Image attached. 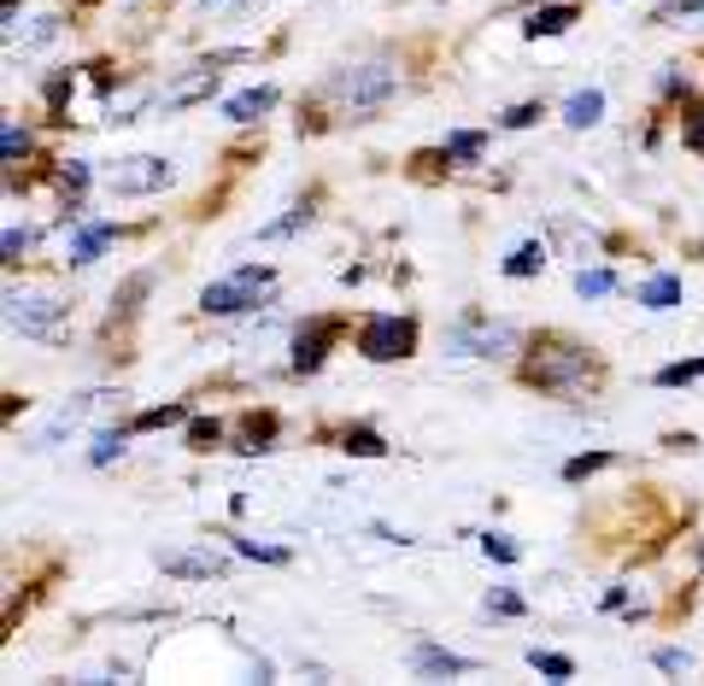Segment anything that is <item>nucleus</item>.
<instances>
[{"label":"nucleus","instance_id":"nucleus-1","mask_svg":"<svg viewBox=\"0 0 704 686\" xmlns=\"http://www.w3.org/2000/svg\"><path fill=\"white\" fill-rule=\"evenodd\" d=\"M393 94H400V65L388 59H365L329 77V100H340L347 112H382Z\"/></svg>","mask_w":704,"mask_h":686},{"label":"nucleus","instance_id":"nucleus-2","mask_svg":"<svg viewBox=\"0 0 704 686\" xmlns=\"http://www.w3.org/2000/svg\"><path fill=\"white\" fill-rule=\"evenodd\" d=\"M270 282H277V270H270V265H242V270H230L223 282L205 288L200 312L205 317H235V312H247V305H259L270 294Z\"/></svg>","mask_w":704,"mask_h":686},{"label":"nucleus","instance_id":"nucleus-3","mask_svg":"<svg viewBox=\"0 0 704 686\" xmlns=\"http://www.w3.org/2000/svg\"><path fill=\"white\" fill-rule=\"evenodd\" d=\"M177 182V165L159 159V153H135V159H118L107 170V188L118 200H135V194H165Z\"/></svg>","mask_w":704,"mask_h":686},{"label":"nucleus","instance_id":"nucleus-4","mask_svg":"<svg viewBox=\"0 0 704 686\" xmlns=\"http://www.w3.org/2000/svg\"><path fill=\"white\" fill-rule=\"evenodd\" d=\"M358 352H365L370 364H393V358H411V352H417V323H411V317H393V312L370 317L365 329H358Z\"/></svg>","mask_w":704,"mask_h":686},{"label":"nucleus","instance_id":"nucleus-5","mask_svg":"<svg viewBox=\"0 0 704 686\" xmlns=\"http://www.w3.org/2000/svg\"><path fill=\"white\" fill-rule=\"evenodd\" d=\"M540 358H528V382H535V387H576L581 382V375H593V358L588 352H581V347H535Z\"/></svg>","mask_w":704,"mask_h":686},{"label":"nucleus","instance_id":"nucleus-6","mask_svg":"<svg viewBox=\"0 0 704 686\" xmlns=\"http://www.w3.org/2000/svg\"><path fill=\"white\" fill-rule=\"evenodd\" d=\"M7 323L19 335H30V340H59L65 335V305L59 300H47V294H12L7 300Z\"/></svg>","mask_w":704,"mask_h":686},{"label":"nucleus","instance_id":"nucleus-7","mask_svg":"<svg viewBox=\"0 0 704 686\" xmlns=\"http://www.w3.org/2000/svg\"><path fill=\"white\" fill-rule=\"evenodd\" d=\"M517 347V329L511 323H488V317H463L458 323V335H452V352L458 358H500V352H511Z\"/></svg>","mask_w":704,"mask_h":686},{"label":"nucleus","instance_id":"nucleus-8","mask_svg":"<svg viewBox=\"0 0 704 686\" xmlns=\"http://www.w3.org/2000/svg\"><path fill=\"white\" fill-rule=\"evenodd\" d=\"M100 400H107V393H77V400H65V405L54 411V417H47L42 435L30 440V452H54V446H59L65 435H71V428H82V417H89V411H94Z\"/></svg>","mask_w":704,"mask_h":686},{"label":"nucleus","instance_id":"nucleus-9","mask_svg":"<svg viewBox=\"0 0 704 686\" xmlns=\"http://www.w3.org/2000/svg\"><path fill=\"white\" fill-rule=\"evenodd\" d=\"M335 335H340V323H335V317L305 323V329L294 335V375H312V370H323V358H329Z\"/></svg>","mask_w":704,"mask_h":686},{"label":"nucleus","instance_id":"nucleus-10","mask_svg":"<svg viewBox=\"0 0 704 686\" xmlns=\"http://www.w3.org/2000/svg\"><path fill=\"white\" fill-rule=\"evenodd\" d=\"M411 668H417V675H428V681H446V675H470L476 657H458V651H446V645L417 640V651H411Z\"/></svg>","mask_w":704,"mask_h":686},{"label":"nucleus","instance_id":"nucleus-11","mask_svg":"<svg viewBox=\"0 0 704 686\" xmlns=\"http://www.w3.org/2000/svg\"><path fill=\"white\" fill-rule=\"evenodd\" d=\"M159 570L165 575H188V581H212V575L230 570V563H223L217 552H159Z\"/></svg>","mask_w":704,"mask_h":686},{"label":"nucleus","instance_id":"nucleus-12","mask_svg":"<svg viewBox=\"0 0 704 686\" xmlns=\"http://www.w3.org/2000/svg\"><path fill=\"white\" fill-rule=\"evenodd\" d=\"M212 94H217V71L205 65V71L182 77L177 89H165V94H159V106H165V112H182V106H200V100H212Z\"/></svg>","mask_w":704,"mask_h":686},{"label":"nucleus","instance_id":"nucleus-13","mask_svg":"<svg viewBox=\"0 0 704 686\" xmlns=\"http://www.w3.org/2000/svg\"><path fill=\"white\" fill-rule=\"evenodd\" d=\"M270 106H277V89L259 82V89H242V94L223 100V117H230V124H253V117H265Z\"/></svg>","mask_w":704,"mask_h":686},{"label":"nucleus","instance_id":"nucleus-14","mask_svg":"<svg viewBox=\"0 0 704 686\" xmlns=\"http://www.w3.org/2000/svg\"><path fill=\"white\" fill-rule=\"evenodd\" d=\"M570 24H576V7H570V0H558V7H535V12H528V19H523V36H528V42L563 36Z\"/></svg>","mask_w":704,"mask_h":686},{"label":"nucleus","instance_id":"nucleus-15","mask_svg":"<svg viewBox=\"0 0 704 686\" xmlns=\"http://www.w3.org/2000/svg\"><path fill=\"white\" fill-rule=\"evenodd\" d=\"M599 117H605V94H599V89H581V94L563 100V124H570V130H593Z\"/></svg>","mask_w":704,"mask_h":686},{"label":"nucleus","instance_id":"nucleus-16","mask_svg":"<svg viewBox=\"0 0 704 686\" xmlns=\"http://www.w3.org/2000/svg\"><path fill=\"white\" fill-rule=\"evenodd\" d=\"M112 241H118V223H89V229L71 241V265H94Z\"/></svg>","mask_w":704,"mask_h":686},{"label":"nucleus","instance_id":"nucleus-17","mask_svg":"<svg viewBox=\"0 0 704 686\" xmlns=\"http://www.w3.org/2000/svg\"><path fill=\"white\" fill-rule=\"evenodd\" d=\"M640 305H646V312H669V305H681V277H651L640 288Z\"/></svg>","mask_w":704,"mask_h":686},{"label":"nucleus","instance_id":"nucleus-18","mask_svg":"<svg viewBox=\"0 0 704 686\" xmlns=\"http://www.w3.org/2000/svg\"><path fill=\"white\" fill-rule=\"evenodd\" d=\"M112 458H124V428H100L94 446H89V464H94V470H107Z\"/></svg>","mask_w":704,"mask_h":686},{"label":"nucleus","instance_id":"nucleus-19","mask_svg":"<svg viewBox=\"0 0 704 686\" xmlns=\"http://www.w3.org/2000/svg\"><path fill=\"white\" fill-rule=\"evenodd\" d=\"M528 663H535L546 681H570L576 675V657H563V651H540L535 645V651H528Z\"/></svg>","mask_w":704,"mask_h":686},{"label":"nucleus","instance_id":"nucleus-20","mask_svg":"<svg viewBox=\"0 0 704 686\" xmlns=\"http://www.w3.org/2000/svg\"><path fill=\"white\" fill-rule=\"evenodd\" d=\"M540 265H546V247H540V241H523V247L505 259V277H535Z\"/></svg>","mask_w":704,"mask_h":686},{"label":"nucleus","instance_id":"nucleus-21","mask_svg":"<svg viewBox=\"0 0 704 686\" xmlns=\"http://www.w3.org/2000/svg\"><path fill=\"white\" fill-rule=\"evenodd\" d=\"M482 147H488L482 130H458V135H446V159H482Z\"/></svg>","mask_w":704,"mask_h":686},{"label":"nucleus","instance_id":"nucleus-22","mask_svg":"<svg viewBox=\"0 0 704 686\" xmlns=\"http://www.w3.org/2000/svg\"><path fill=\"white\" fill-rule=\"evenodd\" d=\"M217 440H223V423L217 417H188V446H194V452H212Z\"/></svg>","mask_w":704,"mask_h":686},{"label":"nucleus","instance_id":"nucleus-23","mask_svg":"<svg viewBox=\"0 0 704 686\" xmlns=\"http://www.w3.org/2000/svg\"><path fill=\"white\" fill-rule=\"evenodd\" d=\"M305 217H312V205H288L277 223H265V229H259V241H282V235H294Z\"/></svg>","mask_w":704,"mask_h":686},{"label":"nucleus","instance_id":"nucleus-24","mask_svg":"<svg viewBox=\"0 0 704 686\" xmlns=\"http://www.w3.org/2000/svg\"><path fill=\"white\" fill-rule=\"evenodd\" d=\"M699 375H704V352L686 358V364H663L658 370V387H686V382H699Z\"/></svg>","mask_w":704,"mask_h":686},{"label":"nucleus","instance_id":"nucleus-25","mask_svg":"<svg viewBox=\"0 0 704 686\" xmlns=\"http://www.w3.org/2000/svg\"><path fill=\"white\" fill-rule=\"evenodd\" d=\"M611 288H616L611 270H576V294H581V300H605Z\"/></svg>","mask_w":704,"mask_h":686},{"label":"nucleus","instance_id":"nucleus-26","mask_svg":"<svg viewBox=\"0 0 704 686\" xmlns=\"http://www.w3.org/2000/svg\"><path fill=\"white\" fill-rule=\"evenodd\" d=\"M347 452H353V458H382L388 440L376 435V428H347Z\"/></svg>","mask_w":704,"mask_h":686},{"label":"nucleus","instance_id":"nucleus-27","mask_svg":"<svg viewBox=\"0 0 704 686\" xmlns=\"http://www.w3.org/2000/svg\"><path fill=\"white\" fill-rule=\"evenodd\" d=\"M482 610H488V616H523L528 605H523V593H511V587H493V593L482 598Z\"/></svg>","mask_w":704,"mask_h":686},{"label":"nucleus","instance_id":"nucleus-28","mask_svg":"<svg viewBox=\"0 0 704 686\" xmlns=\"http://www.w3.org/2000/svg\"><path fill=\"white\" fill-rule=\"evenodd\" d=\"M170 423H188V405H153L135 417V428H170Z\"/></svg>","mask_w":704,"mask_h":686},{"label":"nucleus","instance_id":"nucleus-29","mask_svg":"<svg viewBox=\"0 0 704 686\" xmlns=\"http://www.w3.org/2000/svg\"><path fill=\"white\" fill-rule=\"evenodd\" d=\"M482 552H488L493 563H517V558H523V546L511 540V535H482Z\"/></svg>","mask_w":704,"mask_h":686},{"label":"nucleus","instance_id":"nucleus-30","mask_svg":"<svg viewBox=\"0 0 704 686\" xmlns=\"http://www.w3.org/2000/svg\"><path fill=\"white\" fill-rule=\"evenodd\" d=\"M605 464H611V452H581V458L563 464V482H581V475H593V470H605Z\"/></svg>","mask_w":704,"mask_h":686},{"label":"nucleus","instance_id":"nucleus-31","mask_svg":"<svg viewBox=\"0 0 704 686\" xmlns=\"http://www.w3.org/2000/svg\"><path fill=\"white\" fill-rule=\"evenodd\" d=\"M242 428H247V446H242V452H265V440L277 435V417H247Z\"/></svg>","mask_w":704,"mask_h":686},{"label":"nucleus","instance_id":"nucleus-32","mask_svg":"<svg viewBox=\"0 0 704 686\" xmlns=\"http://www.w3.org/2000/svg\"><path fill=\"white\" fill-rule=\"evenodd\" d=\"M235 552L253 563H288V546H259V540H235Z\"/></svg>","mask_w":704,"mask_h":686},{"label":"nucleus","instance_id":"nucleus-33","mask_svg":"<svg viewBox=\"0 0 704 686\" xmlns=\"http://www.w3.org/2000/svg\"><path fill=\"white\" fill-rule=\"evenodd\" d=\"M30 241H36V235H30V229H19V223H12V229H7V241H0V247H7V265H19L24 252H30Z\"/></svg>","mask_w":704,"mask_h":686},{"label":"nucleus","instance_id":"nucleus-34","mask_svg":"<svg viewBox=\"0 0 704 686\" xmlns=\"http://www.w3.org/2000/svg\"><path fill=\"white\" fill-rule=\"evenodd\" d=\"M59 188H65V194H82V188H89V165L71 159V165L59 170Z\"/></svg>","mask_w":704,"mask_h":686},{"label":"nucleus","instance_id":"nucleus-35","mask_svg":"<svg viewBox=\"0 0 704 686\" xmlns=\"http://www.w3.org/2000/svg\"><path fill=\"white\" fill-rule=\"evenodd\" d=\"M651 663H658L663 675H686V668H693V657H686V651H675V645H663V651H658V657H651Z\"/></svg>","mask_w":704,"mask_h":686},{"label":"nucleus","instance_id":"nucleus-36","mask_svg":"<svg viewBox=\"0 0 704 686\" xmlns=\"http://www.w3.org/2000/svg\"><path fill=\"white\" fill-rule=\"evenodd\" d=\"M535 117H540V106H535V100H528V106H511V112L500 117V124H505V130H528V124H535Z\"/></svg>","mask_w":704,"mask_h":686},{"label":"nucleus","instance_id":"nucleus-37","mask_svg":"<svg viewBox=\"0 0 704 686\" xmlns=\"http://www.w3.org/2000/svg\"><path fill=\"white\" fill-rule=\"evenodd\" d=\"M699 12H704V0H675V7H663L658 19H663V24H675V19H699Z\"/></svg>","mask_w":704,"mask_h":686},{"label":"nucleus","instance_id":"nucleus-38","mask_svg":"<svg viewBox=\"0 0 704 686\" xmlns=\"http://www.w3.org/2000/svg\"><path fill=\"white\" fill-rule=\"evenodd\" d=\"M0 147H7V159H19V153H30V130L7 124V142H0Z\"/></svg>","mask_w":704,"mask_h":686},{"label":"nucleus","instance_id":"nucleus-39","mask_svg":"<svg viewBox=\"0 0 704 686\" xmlns=\"http://www.w3.org/2000/svg\"><path fill=\"white\" fill-rule=\"evenodd\" d=\"M54 36H59V19H42V24H36V36H30V42H54Z\"/></svg>","mask_w":704,"mask_h":686},{"label":"nucleus","instance_id":"nucleus-40","mask_svg":"<svg viewBox=\"0 0 704 686\" xmlns=\"http://www.w3.org/2000/svg\"><path fill=\"white\" fill-rule=\"evenodd\" d=\"M686 147H699V153H704V124H693V130H686Z\"/></svg>","mask_w":704,"mask_h":686},{"label":"nucleus","instance_id":"nucleus-41","mask_svg":"<svg viewBox=\"0 0 704 686\" xmlns=\"http://www.w3.org/2000/svg\"><path fill=\"white\" fill-rule=\"evenodd\" d=\"M200 7H235V0H200Z\"/></svg>","mask_w":704,"mask_h":686},{"label":"nucleus","instance_id":"nucleus-42","mask_svg":"<svg viewBox=\"0 0 704 686\" xmlns=\"http://www.w3.org/2000/svg\"><path fill=\"white\" fill-rule=\"evenodd\" d=\"M699 563H704V546H699Z\"/></svg>","mask_w":704,"mask_h":686}]
</instances>
